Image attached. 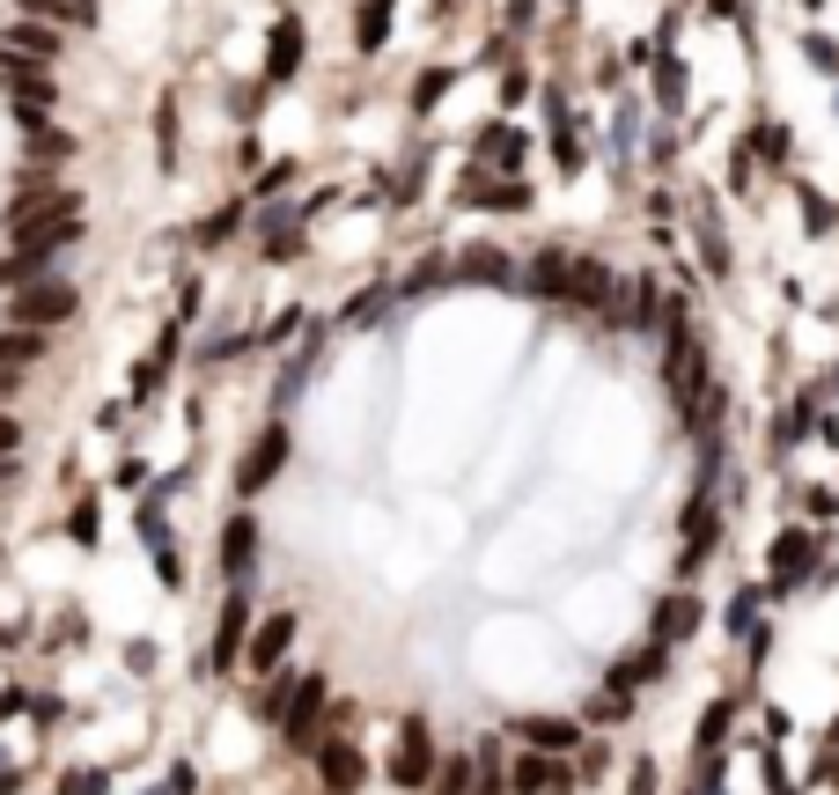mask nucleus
<instances>
[{"mask_svg":"<svg viewBox=\"0 0 839 795\" xmlns=\"http://www.w3.org/2000/svg\"><path fill=\"white\" fill-rule=\"evenodd\" d=\"M648 678H663V648H641V656L618 671V693H634V685H648Z\"/></svg>","mask_w":839,"mask_h":795,"instance_id":"aec40b11","label":"nucleus"},{"mask_svg":"<svg viewBox=\"0 0 839 795\" xmlns=\"http://www.w3.org/2000/svg\"><path fill=\"white\" fill-rule=\"evenodd\" d=\"M810 560H817V538H803V530H788V538L773 546V574H781V582H803Z\"/></svg>","mask_w":839,"mask_h":795,"instance_id":"ddd939ff","label":"nucleus"},{"mask_svg":"<svg viewBox=\"0 0 839 795\" xmlns=\"http://www.w3.org/2000/svg\"><path fill=\"white\" fill-rule=\"evenodd\" d=\"M516 788H523V795H568L574 781H568L560 766H545V759H523V766H516Z\"/></svg>","mask_w":839,"mask_h":795,"instance_id":"2eb2a0df","label":"nucleus"},{"mask_svg":"<svg viewBox=\"0 0 839 795\" xmlns=\"http://www.w3.org/2000/svg\"><path fill=\"white\" fill-rule=\"evenodd\" d=\"M244 596H228V612H222V634H214V671H228L236 663V641H244Z\"/></svg>","mask_w":839,"mask_h":795,"instance_id":"dca6fc26","label":"nucleus"},{"mask_svg":"<svg viewBox=\"0 0 839 795\" xmlns=\"http://www.w3.org/2000/svg\"><path fill=\"white\" fill-rule=\"evenodd\" d=\"M23 391V369H0V398H15Z\"/></svg>","mask_w":839,"mask_h":795,"instance_id":"c85d7f7f","label":"nucleus"},{"mask_svg":"<svg viewBox=\"0 0 839 795\" xmlns=\"http://www.w3.org/2000/svg\"><path fill=\"white\" fill-rule=\"evenodd\" d=\"M15 449H23V427H15L8 413H0V457H15Z\"/></svg>","mask_w":839,"mask_h":795,"instance_id":"393cba45","label":"nucleus"},{"mask_svg":"<svg viewBox=\"0 0 839 795\" xmlns=\"http://www.w3.org/2000/svg\"><path fill=\"white\" fill-rule=\"evenodd\" d=\"M52 206H81V192H67L59 177H23V192L0 206V222L23 228V222H37V214H52Z\"/></svg>","mask_w":839,"mask_h":795,"instance_id":"20e7f679","label":"nucleus"},{"mask_svg":"<svg viewBox=\"0 0 839 795\" xmlns=\"http://www.w3.org/2000/svg\"><path fill=\"white\" fill-rule=\"evenodd\" d=\"M634 795H656V766H634Z\"/></svg>","mask_w":839,"mask_h":795,"instance_id":"cd10ccee","label":"nucleus"},{"mask_svg":"<svg viewBox=\"0 0 839 795\" xmlns=\"http://www.w3.org/2000/svg\"><path fill=\"white\" fill-rule=\"evenodd\" d=\"M280 464H288V427H266V435L244 449V464H236V494H258Z\"/></svg>","mask_w":839,"mask_h":795,"instance_id":"39448f33","label":"nucleus"},{"mask_svg":"<svg viewBox=\"0 0 839 795\" xmlns=\"http://www.w3.org/2000/svg\"><path fill=\"white\" fill-rule=\"evenodd\" d=\"M81 317V295L67 280H30L8 295V324H23V332H67Z\"/></svg>","mask_w":839,"mask_h":795,"instance_id":"f257e3e1","label":"nucleus"},{"mask_svg":"<svg viewBox=\"0 0 839 795\" xmlns=\"http://www.w3.org/2000/svg\"><path fill=\"white\" fill-rule=\"evenodd\" d=\"M23 15H37V23H75V30H89L97 15H89V0H15Z\"/></svg>","mask_w":839,"mask_h":795,"instance_id":"4468645a","label":"nucleus"},{"mask_svg":"<svg viewBox=\"0 0 839 795\" xmlns=\"http://www.w3.org/2000/svg\"><path fill=\"white\" fill-rule=\"evenodd\" d=\"M391 781H398V788H427V781H435V737H427V721H419V715H405V729H398Z\"/></svg>","mask_w":839,"mask_h":795,"instance_id":"7ed1b4c3","label":"nucleus"},{"mask_svg":"<svg viewBox=\"0 0 839 795\" xmlns=\"http://www.w3.org/2000/svg\"><path fill=\"white\" fill-rule=\"evenodd\" d=\"M383 15H391L383 0H376V8H361V45H376V37H383Z\"/></svg>","mask_w":839,"mask_h":795,"instance_id":"5701e85b","label":"nucleus"},{"mask_svg":"<svg viewBox=\"0 0 839 795\" xmlns=\"http://www.w3.org/2000/svg\"><path fill=\"white\" fill-rule=\"evenodd\" d=\"M295 59H302V23H295V15H280L272 37H266V81H288V75H295Z\"/></svg>","mask_w":839,"mask_h":795,"instance_id":"9b49d317","label":"nucleus"},{"mask_svg":"<svg viewBox=\"0 0 839 795\" xmlns=\"http://www.w3.org/2000/svg\"><path fill=\"white\" fill-rule=\"evenodd\" d=\"M317 773H324V788H332V795H354L361 781H369V759H361L354 744H324L317 751Z\"/></svg>","mask_w":839,"mask_h":795,"instance_id":"6e6552de","label":"nucleus"},{"mask_svg":"<svg viewBox=\"0 0 839 795\" xmlns=\"http://www.w3.org/2000/svg\"><path fill=\"white\" fill-rule=\"evenodd\" d=\"M692 626H700V604H692V596H670L663 612H656V634H663V641H685Z\"/></svg>","mask_w":839,"mask_h":795,"instance_id":"a211bd4d","label":"nucleus"},{"mask_svg":"<svg viewBox=\"0 0 839 795\" xmlns=\"http://www.w3.org/2000/svg\"><path fill=\"white\" fill-rule=\"evenodd\" d=\"M52 258H37V250H8V258H0V295H15V288H30V280L45 273Z\"/></svg>","mask_w":839,"mask_h":795,"instance_id":"f3484780","label":"nucleus"},{"mask_svg":"<svg viewBox=\"0 0 839 795\" xmlns=\"http://www.w3.org/2000/svg\"><path fill=\"white\" fill-rule=\"evenodd\" d=\"M530 744H552V751H568V744H574V721H530Z\"/></svg>","mask_w":839,"mask_h":795,"instance_id":"412c9836","label":"nucleus"},{"mask_svg":"<svg viewBox=\"0 0 839 795\" xmlns=\"http://www.w3.org/2000/svg\"><path fill=\"white\" fill-rule=\"evenodd\" d=\"M250 546H258V530H250V523L236 516V523L222 530V568H244V560H250Z\"/></svg>","mask_w":839,"mask_h":795,"instance_id":"6ab92c4d","label":"nucleus"},{"mask_svg":"<svg viewBox=\"0 0 839 795\" xmlns=\"http://www.w3.org/2000/svg\"><path fill=\"white\" fill-rule=\"evenodd\" d=\"M288 648H295V612H272V619L258 626V634H250V656H244V663H250L258 678H272Z\"/></svg>","mask_w":839,"mask_h":795,"instance_id":"0eeeda50","label":"nucleus"},{"mask_svg":"<svg viewBox=\"0 0 839 795\" xmlns=\"http://www.w3.org/2000/svg\"><path fill=\"white\" fill-rule=\"evenodd\" d=\"M0 89L15 97V111H52V103H59V81H52L45 59H30V52H8V45H0Z\"/></svg>","mask_w":839,"mask_h":795,"instance_id":"f03ea898","label":"nucleus"},{"mask_svg":"<svg viewBox=\"0 0 839 795\" xmlns=\"http://www.w3.org/2000/svg\"><path fill=\"white\" fill-rule=\"evenodd\" d=\"M0 472H8V457H0Z\"/></svg>","mask_w":839,"mask_h":795,"instance_id":"c756f323","label":"nucleus"},{"mask_svg":"<svg viewBox=\"0 0 839 795\" xmlns=\"http://www.w3.org/2000/svg\"><path fill=\"white\" fill-rule=\"evenodd\" d=\"M228 228H236V206H222V214H214V222H206V228H199V244H222V236H228Z\"/></svg>","mask_w":839,"mask_h":795,"instance_id":"b1692460","label":"nucleus"},{"mask_svg":"<svg viewBox=\"0 0 839 795\" xmlns=\"http://www.w3.org/2000/svg\"><path fill=\"white\" fill-rule=\"evenodd\" d=\"M0 45L8 52H30V59H59V45H67V37H59V23H37V15H30V23H8L0 30Z\"/></svg>","mask_w":839,"mask_h":795,"instance_id":"1a4fd4ad","label":"nucleus"},{"mask_svg":"<svg viewBox=\"0 0 839 795\" xmlns=\"http://www.w3.org/2000/svg\"><path fill=\"white\" fill-rule=\"evenodd\" d=\"M52 354V332H0V369H30V361H45Z\"/></svg>","mask_w":839,"mask_h":795,"instance_id":"f8f14e48","label":"nucleus"},{"mask_svg":"<svg viewBox=\"0 0 839 795\" xmlns=\"http://www.w3.org/2000/svg\"><path fill=\"white\" fill-rule=\"evenodd\" d=\"M471 795H501V766H494V759H486V773H479V788H471Z\"/></svg>","mask_w":839,"mask_h":795,"instance_id":"bb28decb","label":"nucleus"},{"mask_svg":"<svg viewBox=\"0 0 839 795\" xmlns=\"http://www.w3.org/2000/svg\"><path fill=\"white\" fill-rule=\"evenodd\" d=\"M155 148H163V163L177 155V103H163V111H155Z\"/></svg>","mask_w":839,"mask_h":795,"instance_id":"4be33fe9","label":"nucleus"},{"mask_svg":"<svg viewBox=\"0 0 839 795\" xmlns=\"http://www.w3.org/2000/svg\"><path fill=\"white\" fill-rule=\"evenodd\" d=\"M23 125H30V163H52V170H59V163H75V133H59V125H45V111H23Z\"/></svg>","mask_w":839,"mask_h":795,"instance_id":"9d476101","label":"nucleus"},{"mask_svg":"<svg viewBox=\"0 0 839 795\" xmlns=\"http://www.w3.org/2000/svg\"><path fill=\"white\" fill-rule=\"evenodd\" d=\"M15 236H23V250L52 258V250H67L81 236V206H52V214H37V222H23Z\"/></svg>","mask_w":839,"mask_h":795,"instance_id":"423d86ee","label":"nucleus"},{"mask_svg":"<svg viewBox=\"0 0 839 795\" xmlns=\"http://www.w3.org/2000/svg\"><path fill=\"white\" fill-rule=\"evenodd\" d=\"M465 781H471L465 759H457V766H443V795H465Z\"/></svg>","mask_w":839,"mask_h":795,"instance_id":"a878e982","label":"nucleus"}]
</instances>
